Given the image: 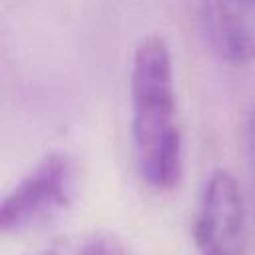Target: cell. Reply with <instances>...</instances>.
<instances>
[{"label":"cell","mask_w":255,"mask_h":255,"mask_svg":"<svg viewBox=\"0 0 255 255\" xmlns=\"http://www.w3.org/2000/svg\"><path fill=\"white\" fill-rule=\"evenodd\" d=\"M245 143H247V157L251 169V183H253V197H255V104L251 106L245 122Z\"/></svg>","instance_id":"8992f818"},{"label":"cell","mask_w":255,"mask_h":255,"mask_svg":"<svg viewBox=\"0 0 255 255\" xmlns=\"http://www.w3.org/2000/svg\"><path fill=\"white\" fill-rule=\"evenodd\" d=\"M129 94L137 171L147 185L171 189L181 177L183 151L171 52L159 34H149L135 46L129 70Z\"/></svg>","instance_id":"6da1fadb"},{"label":"cell","mask_w":255,"mask_h":255,"mask_svg":"<svg viewBox=\"0 0 255 255\" xmlns=\"http://www.w3.org/2000/svg\"><path fill=\"white\" fill-rule=\"evenodd\" d=\"M32 255H129V251L110 231H80L58 237Z\"/></svg>","instance_id":"5b68a950"},{"label":"cell","mask_w":255,"mask_h":255,"mask_svg":"<svg viewBox=\"0 0 255 255\" xmlns=\"http://www.w3.org/2000/svg\"><path fill=\"white\" fill-rule=\"evenodd\" d=\"M74 165L62 151L44 155L2 199L0 229L4 233L28 229L70 203Z\"/></svg>","instance_id":"3957f363"},{"label":"cell","mask_w":255,"mask_h":255,"mask_svg":"<svg viewBox=\"0 0 255 255\" xmlns=\"http://www.w3.org/2000/svg\"><path fill=\"white\" fill-rule=\"evenodd\" d=\"M201 32L211 50L231 62L255 60V0L199 4Z\"/></svg>","instance_id":"277c9868"},{"label":"cell","mask_w":255,"mask_h":255,"mask_svg":"<svg viewBox=\"0 0 255 255\" xmlns=\"http://www.w3.org/2000/svg\"><path fill=\"white\" fill-rule=\"evenodd\" d=\"M193 243L199 255H245L247 211L237 179L227 169H215L205 179L195 215Z\"/></svg>","instance_id":"7a4b0ae2"}]
</instances>
